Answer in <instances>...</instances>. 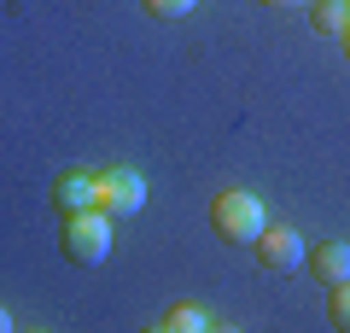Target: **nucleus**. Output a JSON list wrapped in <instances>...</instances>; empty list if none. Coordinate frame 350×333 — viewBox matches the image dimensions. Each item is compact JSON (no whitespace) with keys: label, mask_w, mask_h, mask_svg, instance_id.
I'll use <instances>...</instances> for the list:
<instances>
[{"label":"nucleus","mask_w":350,"mask_h":333,"mask_svg":"<svg viewBox=\"0 0 350 333\" xmlns=\"http://www.w3.org/2000/svg\"><path fill=\"white\" fill-rule=\"evenodd\" d=\"M327 321H333L338 333H350V281L333 286V298H327Z\"/></svg>","instance_id":"obj_9"},{"label":"nucleus","mask_w":350,"mask_h":333,"mask_svg":"<svg viewBox=\"0 0 350 333\" xmlns=\"http://www.w3.org/2000/svg\"><path fill=\"white\" fill-rule=\"evenodd\" d=\"M158 328H163V333H211V310L175 304V310H163V316H158Z\"/></svg>","instance_id":"obj_7"},{"label":"nucleus","mask_w":350,"mask_h":333,"mask_svg":"<svg viewBox=\"0 0 350 333\" xmlns=\"http://www.w3.org/2000/svg\"><path fill=\"white\" fill-rule=\"evenodd\" d=\"M310 24L321 29V36H338V29L350 24V0H315V6H310Z\"/></svg>","instance_id":"obj_8"},{"label":"nucleus","mask_w":350,"mask_h":333,"mask_svg":"<svg viewBox=\"0 0 350 333\" xmlns=\"http://www.w3.org/2000/svg\"><path fill=\"white\" fill-rule=\"evenodd\" d=\"M257 6H304V0H257Z\"/></svg>","instance_id":"obj_12"},{"label":"nucleus","mask_w":350,"mask_h":333,"mask_svg":"<svg viewBox=\"0 0 350 333\" xmlns=\"http://www.w3.org/2000/svg\"><path fill=\"white\" fill-rule=\"evenodd\" d=\"M211 228L228 240V246H257V234L269 228V210H262L257 193H245V187H228V193L211 199Z\"/></svg>","instance_id":"obj_1"},{"label":"nucleus","mask_w":350,"mask_h":333,"mask_svg":"<svg viewBox=\"0 0 350 333\" xmlns=\"http://www.w3.org/2000/svg\"><path fill=\"white\" fill-rule=\"evenodd\" d=\"M338 41H345V59H350V24H345V29H338Z\"/></svg>","instance_id":"obj_13"},{"label":"nucleus","mask_w":350,"mask_h":333,"mask_svg":"<svg viewBox=\"0 0 350 333\" xmlns=\"http://www.w3.org/2000/svg\"><path fill=\"white\" fill-rule=\"evenodd\" d=\"M94 182H100V210L105 217H135V210L146 205V182H140V170H129V164H111V170H100Z\"/></svg>","instance_id":"obj_3"},{"label":"nucleus","mask_w":350,"mask_h":333,"mask_svg":"<svg viewBox=\"0 0 350 333\" xmlns=\"http://www.w3.org/2000/svg\"><path fill=\"white\" fill-rule=\"evenodd\" d=\"M140 6H146V18H187L199 0H140Z\"/></svg>","instance_id":"obj_10"},{"label":"nucleus","mask_w":350,"mask_h":333,"mask_svg":"<svg viewBox=\"0 0 350 333\" xmlns=\"http://www.w3.org/2000/svg\"><path fill=\"white\" fill-rule=\"evenodd\" d=\"M53 205L64 210V217H82V210H100V182L88 170H64L59 182H53Z\"/></svg>","instance_id":"obj_5"},{"label":"nucleus","mask_w":350,"mask_h":333,"mask_svg":"<svg viewBox=\"0 0 350 333\" xmlns=\"http://www.w3.org/2000/svg\"><path fill=\"white\" fill-rule=\"evenodd\" d=\"M304 263H315V275H321L327 286L350 281V246H345V240H321V246H315Z\"/></svg>","instance_id":"obj_6"},{"label":"nucleus","mask_w":350,"mask_h":333,"mask_svg":"<svg viewBox=\"0 0 350 333\" xmlns=\"http://www.w3.org/2000/svg\"><path fill=\"white\" fill-rule=\"evenodd\" d=\"M64 258L76 269H100L105 251H111V217L105 210H82V217H64Z\"/></svg>","instance_id":"obj_2"},{"label":"nucleus","mask_w":350,"mask_h":333,"mask_svg":"<svg viewBox=\"0 0 350 333\" xmlns=\"http://www.w3.org/2000/svg\"><path fill=\"white\" fill-rule=\"evenodd\" d=\"M0 333H12V310L6 304H0Z\"/></svg>","instance_id":"obj_11"},{"label":"nucleus","mask_w":350,"mask_h":333,"mask_svg":"<svg viewBox=\"0 0 350 333\" xmlns=\"http://www.w3.org/2000/svg\"><path fill=\"white\" fill-rule=\"evenodd\" d=\"M304 258H310V246H304V234H298V228H286V222H269V228L257 234V263L269 275H292Z\"/></svg>","instance_id":"obj_4"}]
</instances>
